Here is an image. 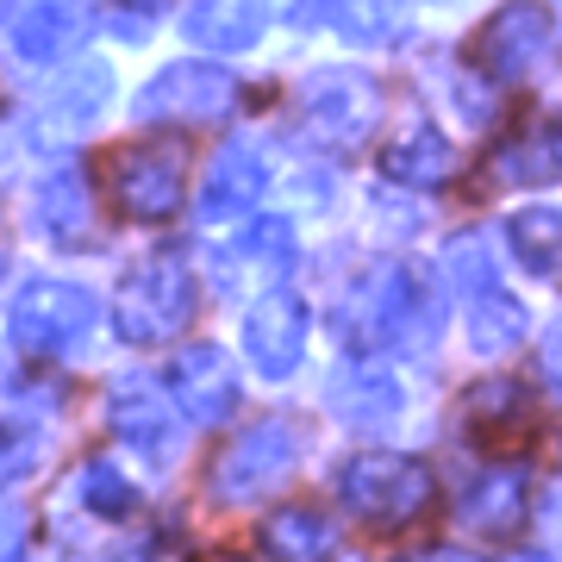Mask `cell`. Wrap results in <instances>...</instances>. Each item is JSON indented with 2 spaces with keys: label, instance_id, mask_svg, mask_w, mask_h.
Wrapping results in <instances>:
<instances>
[{
  "label": "cell",
  "instance_id": "1f68e13d",
  "mask_svg": "<svg viewBox=\"0 0 562 562\" xmlns=\"http://www.w3.org/2000/svg\"><path fill=\"white\" fill-rule=\"evenodd\" d=\"M543 382H550V387H557V394H562V319L557 325H550V331H543Z\"/></svg>",
  "mask_w": 562,
  "mask_h": 562
},
{
  "label": "cell",
  "instance_id": "d6986e66",
  "mask_svg": "<svg viewBox=\"0 0 562 562\" xmlns=\"http://www.w3.org/2000/svg\"><path fill=\"white\" fill-rule=\"evenodd\" d=\"M269 25V0H194L181 32L206 50H250Z\"/></svg>",
  "mask_w": 562,
  "mask_h": 562
},
{
  "label": "cell",
  "instance_id": "7a4b0ae2",
  "mask_svg": "<svg viewBox=\"0 0 562 562\" xmlns=\"http://www.w3.org/2000/svg\"><path fill=\"white\" fill-rule=\"evenodd\" d=\"M338 494L357 519L394 531V525H413V519L431 513L438 482H431V469L413 462V457H350L344 475H338Z\"/></svg>",
  "mask_w": 562,
  "mask_h": 562
},
{
  "label": "cell",
  "instance_id": "484cf974",
  "mask_svg": "<svg viewBox=\"0 0 562 562\" xmlns=\"http://www.w3.org/2000/svg\"><path fill=\"white\" fill-rule=\"evenodd\" d=\"M438 94H443V106H450L469 132H487V125H494V113H501L494 88H487L475 69H462V63H457V69H450V63H438Z\"/></svg>",
  "mask_w": 562,
  "mask_h": 562
},
{
  "label": "cell",
  "instance_id": "4dcf8cb0",
  "mask_svg": "<svg viewBox=\"0 0 562 562\" xmlns=\"http://www.w3.org/2000/svg\"><path fill=\"white\" fill-rule=\"evenodd\" d=\"M288 13H294V25H301V32H319V25H331L344 13V0H294Z\"/></svg>",
  "mask_w": 562,
  "mask_h": 562
},
{
  "label": "cell",
  "instance_id": "5bb4252c",
  "mask_svg": "<svg viewBox=\"0 0 562 562\" xmlns=\"http://www.w3.org/2000/svg\"><path fill=\"white\" fill-rule=\"evenodd\" d=\"M32 225H38V238L57 244V250H88V244H94V194H88L81 169H50V176L38 181V194H32Z\"/></svg>",
  "mask_w": 562,
  "mask_h": 562
},
{
  "label": "cell",
  "instance_id": "3957f363",
  "mask_svg": "<svg viewBox=\"0 0 562 562\" xmlns=\"http://www.w3.org/2000/svg\"><path fill=\"white\" fill-rule=\"evenodd\" d=\"M294 462H301V431L288 419H257L213 457V475L206 482H213V501L250 506L262 494H276L294 475Z\"/></svg>",
  "mask_w": 562,
  "mask_h": 562
},
{
  "label": "cell",
  "instance_id": "ac0fdd59",
  "mask_svg": "<svg viewBox=\"0 0 562 562\" xmlns=\"http://www.w3.org/2000/svg\"><path fill=\"white\" fill-rule=\"evenodd\" d=\"M457 519L469 525V531H482V538H506V531L525 519V469H519V462L487 469L482 482L462 494Z\"/></svg>",
  "mask_w": 562,
  "mask_h": 562
},
{
  "label": "cell",
  "instance_id": "30bf717a",
  "mask_svg": "<svg viewBox=\"0 0 562 562\" xmlns=\"http://www.w3.org/2000/svg\"><path fill=\"white\" fill-rule=\"evenodd\" d=\"M94 32V13L76 0H7V44L25 63H57Z\"/></svg>",
  "mask_w": 562,
  "mask_h": 562
},
{
  "label": "cell",
  "instance_id": "9a60e30c",
  "mask_svg": "<svg viewBox=\"0 0 562 562\" xmlns=\"http://www.w3.org/2000/svg\"><path fill=\"white\" fill-rule=\"evenodd\" d=\"M325 406H331V419L350 425V431H387V425L401 419V382L375 369V362H350L331 375L325 387Z\"/></svg>",
  "mask_w": 562,
  "mask_h": 562
},
{
  "label": "cell",
  "instance_id": "277c9868",
  "mask_svg": "<svg viewBox=\"0 0 562 562\" xmlns=\"http://www.w3.org/2000/svg\"><path fill=\"white\" fill-rule=\"evenodd\" d=\"M294 113H301V132L325 150H357L375 120H382V88L362 76V69H319L313 81H301L294 94Z\"/></svg>",
  "mask_w": 562,
  "mask_h": 562
},
{
  "label": "cell",
  "instance_id": "d4e9b609",
  "mask_svg": "<svg viewBox=\"0 0 562 562\" xmlns=\"http://www.w3.org/2000/svg\"><path fill=\"white\" fill-rule=\"evenodd\" d=\"M494 176L501 181H550L562 176V125H543L531 138L506 144L501 157H494Z\"/></svg>",
  "mask_w": 562,
  "mask_h": 562
},
{
  "label": "cell",
  "instance_id": "f546056e",
  "mask_svg": "<svg viewBox=\"0 0 562 562\" xmlns=\"http://www.w3.org/2000/svg\"><path fill=\"white\" fill-rule=\"evenodd\" d=\"M443 269H450V281L457 288H487V250L475 238H462L443 250Z\"/></svg>",
  "mask_w": 562,
  "mask_h": 562
},
{
  "label": "cell",
  "instance_id": "4fadbf2b",
  "mask_svg": "<svg viewBox=\"0 0 562 562\" xmlns=\"http://www.w3.org/2000/svg\"><path fill=\"white\" fill-rule=\"evenodd\" d=\"M106 419H113V431H120L138 457L150 462H169L181 450V425H176V406L157 394V382H125L113 387V401H106Z\"/></svg>",
  "mask_w": 562,
  "mask_h": 562
},
{
  "label": "cell",
  "instance_id": "7c38bea8",
  "mask_svg": "<svg viewBox=\"0 0 562 562\" xmlns=\"http://www.w3.org/2000/svg\"><path fill=\"white\" fill-rule=\"evenodd\" d=\"M169 387H176L181 413H188V419H201V425L232 419V406H238V369H232V357L213 350V344L181 350L176 369H169Z\"/></svg>",
  "mask_w": 562,
  "mask_h": 562
},
{
  "label": "cell",
  "instance_id": "603a6c76",
  "mask_svg": "<svg viewBox=\"0 0 562 562\" xmlns=\"http://www.w3.org/2000/svg\"><path fill=\"white\" fill-rule=\"evenodd\" d=\"M525 338V306L482 288L475 306H469V344H475V357H506L513 344Z\"/></svg>",
  "mask_w": 562,
  "mask_h": 562
},
{
  "label": "cell",
  "instance_id": "cb8c5ba5",
  "mask_svg": "<svg viewBox=\"0 0 562 562\" xmlns=\"http://www.w3.org/2000/svg\"><path fill=\"white\" fill-rule=\"evenodd\" d=\"M469 425H475V438L501 443V438H519L531 413H525V387L519 382H482L469 394Z\"/></svg>",
  "mask_w": 562,
  "mask_h": 562
},
{
  "label": "cell",
  "instance_id": "d6a6232c",
  "mask_svg": "<svg viewBox=\"0 0 562 562\" xmlns=\"http://www.w3.org/2000/svg\"><path fill=\"white\" fill-rule=\"evenodd\" d=\"M7 562H25V513H7Z\"/></svg>",
  "mask_w": 562,
  "mask_h": 562
},
{
  "label": "cell",
  "instance_id": "8fae6325",
  "mask_svg": "<svg viewBox=\"0 0 562 562\" xmlns=\"http://www.w3.org/2000/svg\"><path fill=\"white\" fill-rule=\"evenodd\" d=\"M306 331H313L306 301H294V294H262L250 306V319H244V350L257 362V375H269V382L294 375L306 357Z\"/></svg>",
  "mask_w": 562,
  "mask_h": 562
},
{
  "label": "cell",
  "instance_id": "52a82bcc",
  "mask_svg": "<svg viewBox=\"0 0 562 562\" xmlns=\"http://www.w3.org/2000/svg\"><path fill=\"white\" fill-rule=\"evenodd\" d=\"M181 188H188V157L181 144H132L113 157V206L125 220L157 225L181 206Z\"/></svg>",
  "mask_w": 562,
  "mask_h": 562
},
{
  "label": "cell",
  "instance_id": "44dd1931",
  "mask_svg": "<svg viewBox=\"0 0 562 562\" xmlns=\"http://www.w3.org/2000/svg\"><path fill=\"white\" fill-rule=\"evenodd\" d=\"M262 550L276 562H319L331 550V519L313 506H281L276 519H262Z\"/></svg>",
  "mask_w": 562,
  "mask_h": 562
},
{
  "label": "cell",
  "instance_id": "ffe728a7",
  "mask_svg": "<svg viewBox=\"0 0 562 562\" xmlns=\"http://www.w3.org/2000/svg\"><path fill=\"white\" fill-rule=\"evenodd\" d=\"M382 169L394 181H406V188H438V181H450V169H457V150H450V138H443L438 125H413L406 138L387 144Z\"/></svg>",
  "mask_w": 562,
  "mask_h": 562
},
{
  "label": "cell",
  "instance_id": "836d02e7",
  "mask_svg": "<svg viewBox=\"0 0 562 562\" xmlns=\"http://www.w3.org/2000/svg\"><path fill=\"white\" fill-rule=\"evenodd\" d=\"M401 562H475L469 550H457V543H431V550H419V557H401Z\"/></svg>",
  "mask_w": 562,
  "mask_h": 562
},
{
  "label": "cell",
  "instance_id": "f1b7e54d",
  "mask_svg": "<svg viewBox=\"0 0 562 562\" xmlns=\"http://www.w3.org/2000/svg\"><path fill=\"white\" fill-rule=\"evenodd\" d=\"M344 38L357 44H394L401 38V0H344Z\"/></svg>",
  "mask_w": 562,
  "mask_h": 562
},
{
  "label": "cell",
  "instance_id": "83f0119b",
  "mask_svg": "<svg viewBox=\"0 0 562 562\" xmlns=\"http://www.w3.org/2000/svg\"><path fill=\"white\" fill-rule=\"evenodd\" d=\"M76 494L94 506V513H106V519H120V513H132V506H138V487L125 482V475H120L106 457H88V462H81Z\"/></svg>",
  "mask_w": 562,
  "mask_h": 562
},
{
  "label": "cell",
  "instance_id": "ba28073f",
  "mask_svg": "<svg viewBox=\"0 0 562 562\" xmlns=\"http://www.w3.org/2000/svg\"><path fill=\"white\" fill-rule=\"evenodd\" d=\"M482 63L494 81H531L557 63V20L538 0H513L482 25Z\"/></svg>",
  "mask_w": 562,
  "mask_h": 562
},
{
  "label": "cell",
  "instance_id": "7402d4cb",
  "mask_svg": "<svg viewBox=\"0 0 562 562\" xmlns=\"http://www.w3.org/2000/svg\"><path fill=\"white\" fill-rule=\"evenodd\" d=\"M506 238H513V257H519L531 276L562 269V213L557 206H525V213H513Z\"/></svg>",
  "mask_w": 562,
  "mask_h": 562
},
{
  "label": "cell",
  "instance_id": "e0dca14e",
  "mask_svg": "<svg viewBox=\"0 0 562 562\" xmlns=\"http://www.w3.org/2000/svg\"><path fill=\"white\" fill-rule=\"evenodd\" d=\"M262 188H269V162H262V150H257L250 138H232L220 157H213V169H206L201 213H206V220H232V213H250Z\"/></svg>",
  "mask_w": 562,
  "mask_h": 562
},
{
  "label": "cell",
  "instance_id": "e575fe53",
  "mask_svg": "<svg viewBox=\"0 0 562 562\" xmlns=\"http://www.w3.org/2000/svg\"><path fill=\"white\" fill-rule=\"evenodd\" d=\"M506 562H550V557H531V550H525V557H506Z\"/></svg>",
  "mask_w": 562,
  "mask_h": 562
},
{
  "label": "cell",
  "instance_id": "8992f818",
  "mask_svg": "<svg viewBox=\"0 0 562 562\" xmlns=\"http://www.w3.org/2000/svg\"><path fill=\"white\" fill-rule=\"evenodd\" d=\"M238 106V76L232 69H213V63H169L150 88L138 94V113L144 125H213V120H232Z\"/></svg>",
  "mask_w": 562,
  "mask_h": 562
},
{
  "label": "cell",
  "instance_id": "4316f807",
  "mask_svg": "<svg viewBox=\"0 0 562 562\" xmlns=\"http://www.w3.org/2000/svg\"><path fill=\"white\" fill-rule=\"evenodd\" d=\"M232 262L257 269V276H281V269H294V225H288V220H257L238 238Z\"/></svg>",
  "mask_w": 562,
  "mask_h": 562
},
{
  "label": "cell",
  "instance_id": "6da1fadb",
  "mask_svg": "<svg viewBox=\"0 0 562 562\" xmlns=\"http://www.w3.org/2000/svg\"><path fill=\"white\" fill-rule=\"evenodd\" d=\"M194 301H201V294H194V276H188L176 257H150L120 281V294H113V325H120L125 344H169V338L188 331Z\"/></svg>",
  "mask_w": 562,
  "mask_h": 562
},
{
  "label": "cell",
  "instance_id": "5b68a950",
  "mask_svg": "<svg viewBox=\"0 0 562 562\" xmlns=\"http://www.w3.org/2000/svg\"><path fill=\"white\" fill-rule=\"evenodd\" d=\"M101 319V306L88 288L76 281H32L20 288V301L7 313V338L20 357H63V350H76L88 331Z\"/></svg>",
  "mask_w": 562,
  "mask_h": 562
},
{
  "label": "cell",
  "instance_id": "9c48e42d",
  "mask_svg": "<svg viewBox=\"0 0 562 562\" xmlns=\"http://www.w3.org/2000/svg\"><path fill=\"white\" fill-rule=\"evenodd\" d=\"M362 338H382L387 350H425L438 338V301L425 294L413 269H382L362 301Z\"/></svg>",
  "mask_w": 562,
  "mask_h": 562
},
{
  "label": "cell",
  "instance_id": "2e32d148",
  "mask_svg": "<svg viewBox=\"0 0 562 562\" xmlns=\"http://www.w3.org/2000/svg\"><path fill=\"white\" fill-rule=\"evenodd\" d=\"M106 94H113V76H106L101 63H81V69H63L57 81H44L32 113H38L44 132H88V125L101 120Z\"/></svg>",
  "mask_w": 562,
  "mask_h": 562
}]
</instances>
